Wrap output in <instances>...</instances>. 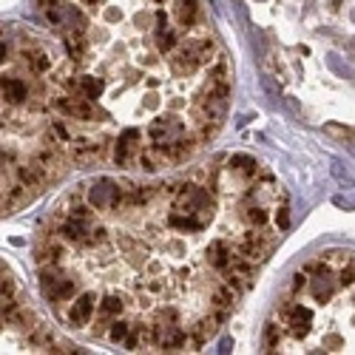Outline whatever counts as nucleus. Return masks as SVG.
I'll return each mask as SVG.
<instances>
[{"label": "nucleus", "mask_w": 355, "mask_h": 355, "mask_svg": "<svg viewBox=\"0 0 355 355\" xmlns=\"http://www.w3.org/2000/svg\"><path fill=\"white\" fill-rule=\"evenodd\" d=\"M40 284H43L46 299H51V302H57V304L74 299V293H77V282L69 279V276H63V270L57 268V264H51V268H43Z\"/></svg>", "instance_id": "1"}, {"label": "nucleus", "mask_w": 355, "mask_h": 355, "mask_svg": "<svg viewBox=\"0 0 355 355\" xmlns=\"http://www.w3.org/2000/svg\"><path fill=\"white\" fill-rule=\"evenodd\" d=\"M123 202H125V191L116 185L114 180H108V176L92 182V191H88V205H92L94 211H114V208H120Z\"/></svg>", "instance_id": "2"}, {"label": "nucleus", "mask_w": 355, "mask_h": 355, "mask_svg": "<svg viewBox=\"0 0 355 355\" xmlns=\"http://www.w3.org/2000/svg\"><path fill=\"white\" fill-rule=\"evenodd\" d=\"M310 321H313V310H310V307H304L302 302L282 304V310H279V324L284 327V333H290L293 338L307 336Z\"/></svg>", "instance_id": "3"}, {"label": "nucleus", "mask_w": 355, "mask_h": 355, "mask_svg": "<svg viewBox=\"0 0 355 355\" xmlns=\"http://www.w3.org/2000/svg\"><path fill=\"white\" fill-rule=\"evenodd\" d=\"M336 287H338V276H333L330 270L310 273V287H307V293L313 295V302H318V304L330 302L333 293H336Z\"/></svg>", "instance_id": "4"}, {"label": "nucleus", "mask_w": 355, "mask_h": 355, "mask_svg": "<svg viewBox=\"0 0 355 355\" xmlns=\"http://www.w3.org/2000/svg\"><path fill=\"white\" fill-rule=\"evenodd\" d=\"M97 310H100L97 295H94V293H83L80 299H74V302H71L69 321L74 324V327H85V324L94 318V313H97Z\"/></svg>", "instance_id": "5"}, {"label": "nucleus", "mask_w": 355, "mask_h": 355, "mask_svg": "<svg viewBox=\"0 0 355 355\" xmlns=\"http://www.w3.org/2000/svg\"><path fill=\"white\" fill-rule=\"evenodd\" d=\"M60 111H66L69 116H74V120H92L94 116V108H92V100L88 97H63L54 103Z\"/></svg>", "instance_id": "6"}, {"label": "nucleus", "mask_w": 355, "mask_h": 355, "mask_svg": "<svg viewBox=\"0 0 355 355\" xmlns=\"http://www.w3.org/2000/svg\"><path fill=\"white\" fill-rule=\"evenodd\" d=\"M71 157L80 165L97 162V159H103V145H97L92 139H77V142H71Z\"/></svg>", "instance_id": "7"}, {"label": "nucleus", "mask_w": 355, "mask_h": 355, "mask_svg": "<svg viewBox=\"0 0 355 355\" xmlns=\"http://www.w3.org/2000/svg\"><path fill=\"white\" fill-rule=\"evenodd\" d=\"M236 253V245H227L225 239H216L211 248H208V261L214 264V268H219V270H227L230 264H233V256Z\"/></svg>", "instance_id": "8"}, {"label": "nucleus", "mask_w": 355, "mask_h": 355, "mask_svg": "<svg viewBox=\"0 0 355 355\" xmlns=\"http://www.w3.org/2000/svg\"><path fill=\"white\" fill-rule=\"evenodd\" d=\"M137 142H139V131H137V128L125 131V134L120 137V142H116V162H120V165H128V162H131V157L142 151V148H139Z\"/></svg>", "instance_id": "9"}, {"label": "nucleus", "mask_w": 355, "mask_h": 355, "mask_svg": "<svg viewBox=\"0 0 355 355\" xmlns=\"http://www.w3.org/2000/svg\"><path fill=\"white\" fill-rule=\"evenodd\" d=\"M3 100L9 105H20V103L28 100V88H26V83L20 77H6L3 80Z\"/></svg>", "instance_id": "10"}, {"label": "nucleus", "mask_w": 355, "mask_h": 355, "mask_svg": "<svg viewBox=\"0 0 355 355\" xmlns=\"http://www.w3.org/2000/svg\"><path fill=\"white\" fill-rule=\"evenodd\" d=\"M227 165H230L227 171L239 173V176H248V180L259 173V162H256L253 157H242V154H236V157H230V159H227Z\"/></svg>", "instance_id": "11"}, {"label": "nucleus", "mask_w": 355, "mask_h": 355, "mask_svg": "<svg viewBox=\"0 0 355 355\" xmlns=\"http://www.w3.org/2000/svg\"><path fill=\"white\" fill-rule=\"evenodd\" d=\"M120 313H123V299H120V295H105V299L100 302L103 321L111 318V315H120ZM103 321H100V327H103ZM100 327H94V333H100Z\"/></svg>", "instance_id": "12"}, {"label": "nucleus", "mask_w": 355, "mask_h": 355, "mask_svg": "<svg viewBox=\"0 0 355 355\" xmlns=\"http://www.w3.org/2000/svg\"><path fill=\"white\" fill-rule=\"evenodd\" d=\"M77 92H83V97H88V100H97L103 94V80H97V77H80Z\"/></svg>", "instance_id": "13"}, {"label": "nucleus", "mask_w": 355, "mask_h": 355, "mask_svg": "<svg viewBox=\"0 0 355 355\" xmlns=\"http://www.w3.org/2000/svg\"><path fill=\"white\" fill-rule=\"evenodd\" d=\"M282 330H284V327L268 324V330H264V352H276V349L282 347Z\"/></svg>", "instance_id": "14"}, {"label": "nucleus", "mask_w": 355, "mask_h": 355, "mask_svg": "<svg viewBox=\"0 0 355 355\" xmlns=\"http://www.w3.org/2000/svg\"><path fill=\"white\" fill-rule=\"evenodd\" d=\"M176 17H180L182 26H191L196 20V0H180V9H176Z\"/></svg>", "instance_id": "15"}, {"label": "nucleus", "mask_w": 355, "mask_h": 355, "mask_svg": "<svg viewBox=\"0 0 355 355\" xmlns=\"http://www.w3.org/2000/svg\"><path fill=\"white\" fill-rule=\"evenodd\" d=\"M131 324L128 321H114L111 324V333H108V338L114 341V344H123V341H128V336H131Z\"/></svg>", "instance_id": "16"}, {"label": "nucleus", "mask_w": 355, "mask_h": 355, "mask_svg": "<svg viewBox=\"0 0 355 355\" xmlns=\"http://www.w3.org/2000/svg\"><path fill=\"white\" fill-rule=\"evenodd\" d=\"M157 46H159V51L168 54L176 46V35L171 32V28H159V32H157Z\"/></svg>", "instance_id": "17"}, {"label": "nucleus", "mask_w": 355, "mask_h": 355, "mask_svg": "<svg viewBox=\"0 0 355 355\" xmlns=\"http://www.w3.org/2000/svg\"><path fill=\"white\" fill-rule=\"evenodd\" d=\"M250 225H256V227H261V225H268V214H264V208H259V205H253L250 202V208H248V216H245Z\"/></svg>", "instance_id": "18"}, {"label": "nucleus", "mask_w": 355, "mask_h": 355, "mask_svg": "<svg viewBox=\"0 0 355 355\" xmlns=\"http://www.w3.org/2000/svg\"><path fill=\"white\" fill-rule=\"evenodd\" d=\"M15 295H17V284H15L12 273L3 268V304L6 302H15Z\"/></svg>", "instance_id": "19"}, {"label": "nucleus", "mask_w": 355, "mask_h": 355, "mask_svg": "<svg viewBox=\"0 0 355 355\" xmlns=\"http://www.w3.org/2000/svg\"><path fill=\"white\" fill-rule=\"evenodd\" d=\"M276 225H279L282 230H284V227L290 225V216H287V205H282V208L276 211Z\"/></svg>", "instance_id": "20"}, {"label": "nucleus", "mask_w": 355, "mask_h": 355, "mask_svg": "<svg viewBox=\"0 0 355 355\" xmlns=\"http://www.w3.org/2000/svg\"><path fill=\"white\" fill-rule=\"evenodd\" d=\"M333 3H336V6H341V0H333Z\"/></svg>", "instance_id": "21"}]
</instances>
